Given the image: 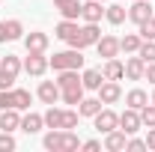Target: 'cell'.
Here are the masks:
<instances>
[{
    "mask_svg": "<svg viewBox=\"0 0 155 152\" xmlns=\"http://www.w3.org/2000/svg\"><path fill=\"white\" fill-rule=\"evenodd\" d=\"M146 149L155 152V128H149V134H146Z\"/></svg>",
    "mask_w": 155,
    "mask_h": 152,
    "instance_id": "cell-41",
    "label": "cell"
},
{
    "mask_svg": "<svg viewBox=\"0 0 155 152\" xmlns=\"http://www.w3.org/2000/svg\"><path fill=\"white\" fill-rule=\"evenodd\" d=\"M101 75H104V81H119V78L125 75V63H119L116 57L104 60V66H101Z\"/></svg>",
    "mask_w": 155,
    "mask_h": 152,
    "instance_id": "cell-14",
    "label": "cell"
},
{
    "mask_svg": "<svg viewBox=\"0 0 155 152\" xmlns=\"http://www.w3.org/2000/svg\"><path fill=\"white\" fill-rule=\"evenodd\" d=\"M93 122H96V131L107 134V131H114V128H119V114H114L110 107H101V111L93 116Z\"/></svg>",
    "mask_w": 155,
    "mask_h": 152,
    "instance_id": "cell-5",
    "label": "cell"
},
{
    "mask_svg": "<svg viewBox=\"0 0 155 152\" xmlns=\"http://www.w3.org/2000/svg\"><path fill=\"white\" fill-rule=\"evenodd\" d=\"M98 39H101V30H98V24H84V27H78V33L69 39V48H87V45H96Z\"/></svg>",
    "mask_w": 155,
    "mask_h": 152,
    "instance_id": "cell-3",
    "label": "cell"
},
{
    "mask_svg": "<svg viewBox=\"0 0 155 152\" xmlns=\"http://www.w3.org/2000/svg\"><path fill=\"white\" fill-rule=\"evenodd\" d=\"M81 84H84V90H98V87L104 84V75H101V69H87V72L81 75Z\"/></svg>",
    "mask_w": 155,
    "mask_h": 152,
    "instance_id": "cell-19",
    "label": "cell"
},
{
    "mask_svg": "<svg viewBox=\"0 0 155 152\" xmlns=\"http://www.w3.org/2000/svg\"><path fill=\"white\" fill-rule=\"evenodd\" d=\"M48 66H51L54 72L81 69V66H84V54H81V48H66V51H60V54H54V57L48 60Z\"/></svg>",
    "mask_w": 155,
    "mask_h": 152,
    "instance_id": "cell-2",
    "label": "cell"
},
{
    "mask_svg": "<svg viewBox=\"0 0 155 152\" xmlns=\"http://www.w3.org/2000/svg\"><path fill=\"white\" fill-rule=\"evenodd\" d=\"M24 36V24H21L18 18H12V21H6V42H15V39Z\"/></svg>",
    "mask_w": 155,
    "mask_h": 152,
    "instance_id": "cell-27",
    "label": "cell"
},
{
    "mask_svg": "<svg viewBox=\"0 0 155 152\" xmlns=\"http://www.w3.org/2000/svg\"><path fill=\"white\" fill-rule=\"evenodd\" d=\"M125 140H128V134L122 131V128H114V131L104 134V149L107 152H119V149H125Z\"/></svg>",
    "mask_w": 155,
    "mask_h": 152,
    "instance_id": "cell-13",
    "label": "cell"
},
{
    "mask_svg": "<svg viewBox=\"0 0 155 152\" xmlns=\"http://www.w3.org/2000/svg\"><path fill=\"white\" fill-rule=\"evenodd\" d=\"M104 18H107V24H122V21L128 18V9H125V6H122V3H114V6H107V9H104Z\"/></svg>",
    "mask_w": 155,
    "mask_h": 152,
    "instance_id": "cell-22",
    "label": "cell"
},
{
    "mask_svg": "<svg viewBox=\"0 0 155 152\" xmlns=\"http://www.w3.org/2000/svg\"><path fill=\"white\" fill-rule=\"evenodd\" d=\"M60 98H63L66 104H81V98H84V87H72V90H60Z\"/></svg>",
    "mask_w": 155,
    "mask_h": 152,
    "instance_id": "cell-28",
    "label": "cell"
},
{
    "mask_svg": "<svg viewBox=\"0 0 155 152\" xmlns=\"http://www.w3.org/2000/svg\"><path fill=\"white\" fill-rule=\"evenodd\" d=\"M6 107H15V95H12V90H0V111H6Z\"/></svg>",
    "mask_w": 155,
    "mask_h": 152,
    "instance_id": "cell-36",
    "label": "cell"
},
{
    "mask_svg": "<svg viewBox=\"0 0 155 152\" xmlns=\"http://www.w3.org/2000/svg\"><path fill=\"white\" fill-rule=\"evenodd\" d=\"M140 33H125V36L119 39V51H125V54H137V48H140Z\"/></svg>",
    "mask_w": 155,
    "mask_h": 152,
    "instance_id": "cell-24",
    "label": "cell"
},
{
    "mask_svg": "<svg viewBox=\"0 0 155 152\" xmlns=\"http://www.w3.org/2000/svg\"><path fill=\"white\" fill-rule=\"evenodd\" d=\"M125 104H128V107H134V111H140L143 104H149V95L143 93V90H131V93L125 95Z\"/></svg>",
    "mask_w": 155,
    "mask_h": 152,
    "instance_id": "cell-26",
    "label": "cell"
},
{
    "mask_svg": "<svg viewBox=\"0 0 155 152\" xmlns=\"http://www.w3.org/2000/svg\"><path fill=\"white\" fill-rule=\"evenodd\" d=\"M78 119H81L78 111H72V107H69V111H63V128H66V131H72V128L78 125Z\"/></svg>",
    "mask_w": 155,
    "mask_h": 152,
    "instance_id": "cell-33",
    "label": "cell"
},
{
    "mask_svg": "<svg viewBox=\"0 0 155 152\" xmlns=\"http://www.w3.org/2000/svg\"><path fill=\"white\" fill-rule=\"evenodd\" d=\"M0 128L3 131H15V128H21V116L15 107H6L3 114H0Z\"/></svg>",
    "mask_w": 155,
    "mask_h": 152,
    "instance_id": "cell-18",
    "label": "cell"
},
{
    "mask_svg": "<svg viewBox=\"0 0 155 152\" xmlns=\"http://www.w3.org/2000/svg\"><path fill=\"white\" fill-rule=\"evenodd\" d=\"M143 78H146V81L155 87V63H146V72H143Z\"/></svg>",
    "mask_w": 155,
    "mask_h": 152,
    "instance_id": "cell-40",
    "label": "cell"
},
{
    "mask_svg": "<svg viewBox=\"0 0 155 152\" xmlns=\"http://www.w3.org/2000/svg\"><path fill=\"white\" fill-rule=\"evenodd\" d=\"M128 18L134 21L137 27H140L143 21H149V18H152V6H149V0H137L134 6L128 9Z\"/></svg>",
    "mask_w": 155,
    "mask_h": 152,
    "instance_id": "cell-12",
    "label": "cell"
},
{
    "mask_svg": "<svg viewBox=\"0 0 155 152\" xmlns=\"http://www.w3.org/2000/svg\"><path fill=\"white\" fill-rule=\"evenodd\" d=\"M81 149H87V152H98V149H101V140H87V143H81Z\"/></svg>",
    "mask_w": 155,
    "mask_h": 152,
    "instance_id": "cell-39",
    "label": "cell"
},
{
    "mask_svg": "<svg viewBox=\"0 0 155 152\" xmlns=\"http://www.w3.org/2000/svg\"><path fill=\"white\" fill-rule=\"evenodd\" d=\"M125 149L140 152V149H146V140H137V137H131V140H125Z\"/></svg>",
    "mask_w": 155,
    "mask_h": 152,
    "instance_id": "cell-37",
    "label": "cell"
},
{
    "mask_svg": "<svg viewBox=\"0 0 155 152\" xmlns=\"http://www.w3.org/2000/svg\"><path fill=\"white\" fill-rule=\"evenodd\" d=\"M12 84H15V78L6 75V72H0V90H12Z\"/></svg>",
    "mask_w": 155,
    "mask_h": 152,
    "instance_id": "cell-38",
    "label": "cell"
},
{
    "mask_svg": "<svg viewBox=\"0 0 155 152\" xmlns=\"http://www.w3.org/2000/svg\"><path fill=\"white\" fill-rule=\"evenodd\" d=\"M81 18L90 21V24H98V21L104 18V6H101V0H87V3H81Z\"/></svg>",
    "mask_w": 155,
    "mask_h": 152,
    "instance_id": "cell-7",
    "label": "cell"
},
{
    "mask_svg": "<svg viewBox=\"0 0 155 152\" xmlns=\"http://www.w3.org/2000/svg\"><path fill=\"white\" fill-rule=\"evenodd\" d=\"M45 149L48 152H75L81 149V140H78L75 131H66V128H51L45 134Z\"/></svg>",
    "mask_w": 155,
    "mask_h": 152,
    "instance_id": "cell-1",
    "label": "cell"
},
{
    "mask_svg": "<svg viewBox=\"0 0 155 152\" xmlns=\"http://www.w3.org/2000/svg\"><path fill=\"white\" fill-rule=\"evenodd\" d=\"M96 51H98V57H104V60H110L119 54V39L116 36H101L96 42Z\"/></svg>",
    "mask_w": 155,
    "mask_h": 152,
    "instance_id": "cell-11",
    "label": "cell"
},
{
    "mask_svg": "<svg viewBox=\"0 0 155 152\" xmlns=\"http://www.w3.org/2000/svg\"><path fill=\"white\" fill-rule=\"evenodd\" d=\"M42 116H45V125H48V128H63V111H60V107L48 104V111Z\"/></svg>",
    "mask_w": 155,
    "mask_h": 152,
    "instance_id": "cell-25",
    "label": "cell"
},
{
    "mask_svg": "<svg viewBox=\"0 0 155 152\" xmlns=\"http://www.w3.org/2000/svg\"><path fill=\"white\" fill-rule=\"evenodd\" d=\"M140 122H143L146 128H155V104H152V101L140 107Z\"/></svg>",
    "mask_w": 155,
    "mask_h": 152,
    "instance_id": "cell-31",
    "label": "cell"
},
{
    "mask_svg": "<svg viewBox=\"0 0 155 152\" xmlns=\"http://www.w3.org/2000/svg\"><path fill=\"white\" fill-rule=\"evenodd\" d=\"M72 0H54V9H63V6H69Z\"/></svg>",
    "mask_w": 155,
    "mask_h": 152,
    "instance_id": "cell-43",
    "label": "cell"
},
{
    "mask_svg": "<svg viewBox=\"0 0 155 152\" xmlns=\"http://www.w3.org/2000/svg\"><path fill=\"white\" fill-rule=\"evenodd\" d=\"M42 128H45V116H42V114H27V116H21V131L39 134Z\"/></svg>",
    "mask_w": 155,
    "mask_h": 152,
    "instance_id": "cell-16",
    "label": "cell"
},
{
    "mask_svg": "<svg viewBox=\"0 0 155 152\" xmlns=\"http://www.w3.org/2000/svg\"><path fill=\"white\" fill-rule=\"evenodd\" d=\"M57 87H60V90L84 87V84H81V75H78V69H63V72H57Z\"/></svg>",
    "mask_w": 155,
    "mask_h": 152,
    "instance_id": "cell-15",
    "label": "cell"
},
{
    "mask_svg": "<svg viewBox=\"0 0 155 152\" xmlns=\"http://www.w3.org/2000/svg\"><path fill=\"white\" fill-rule=\"evenodd\" d=\"M119 128L128 134H137L140 128H143V122H140V111H134V107H125L122 114H119Z\"/></svg>",
    "mask_w": 155,
    "mask_h": 152,
    "instance_id": "cell-6",
    "label": "cell"
},
{
    "mask_svg": "<svg viewBox=\"0 0 155 152\" xmlns=\"http://www.w3.org/2000/svg\"><path fill=\"white\" fill-rule=\"evenodd\" d=\"M101 107H104V101H101L98 95H96V98H81V104H78V114H81V116H96Z\"/></svg>",
    "mask_w": 155,
    "mask_h": 152,
    "instance_id": "cell-20",
    "label": "cell"
},
{
    "mask_svg": "<svg viewBox=\"0 0 155 152\" xmlns=\"http://www.w3.org/2000/svg\"><path fill=\"white\" fill-rule=\"evenodd\" d=\"M12 95H15V111H27L30 101H33L30 90H12Z\"/></svg>",
    "mask_w": 155,
    "mask_h": 152,
    "instance_id": "cell-29",
    "label": "cell"
},
{
    "mask_svg": "<svg viewBox=\"0 0 155 152\" xmlns=\"http://www.w3.org/2000/svg\"><path fill=\"white\" fill-rule=\"evenodd\" d=\"M149 101H152V104H155V93H152V98H149Z\"/></svg>",
    "mask_w": 155,
    "mask_h": 152,
    "instance_id": "cell-44",
    "label": "cell"
},
{
    "mask_svg": "<svg viewBox=\"0 0 155 152\" xmlns=\"http://www.w3.org/2000/svg\"><path fill=\"white\" fill-rule=\"evenodd\" d=\"M24 72L30 78H42L48 72V57L39 54V51H27V60H24Z\"/></svg>",
    "mask_w": 155,
    "mask_h": 152,
    "instance_id": "cell-4",
    "label": "cell"
},
{
    "mask_svg": "<svg viewBox=\"0 0 155 152\" xmlns=\"http://www.w3.org/2000/svg\"><path fill=\"white\" fill-rule=\"evenodd\" d=\"M137 57L143 60V63H155V42H140Z\"/></svg>",
    "mask_w": 155,
    "mask_h": 152,
    "instance_id": "cell-30",
    "label": "cell"
},
{
    "mask_svg": "<svg viewBox=\"0 0 155 152\" xmlns=\"http://www.w3.org/2000/svg\"><path fill=\"white\" fill-rule=\"evenodd\" d=\"M101 3H104V0H101Z\"/></svg>",
    "mask_w": 155,
    "mask_h": 152,
    "instance_id": "cell-45",
    "label": "cell"
},
{
    "mask_svg": "<svg viewBox=\"0 0 155 152\" xmlns=\"http://www.w3.org/2000/svg\"><path fill=\"white\" fill-rule=\"evenodd\" d=\"M36 95H39V101H42V104H57V101H60V87H57V81H42V84H39V90H36Z\"/></svg>",
    "mask_w": 155,
    "mask_h": 152,
    "instance_id": "cell-8",
    "label": "cell"
},
{
    "mask_svg": "<svg viewBox=\"0 0 155 152\" xmlns=\"http://www.w3.org/2000/svg\"><path fill=\"white\" fill-rule=\"evenodd\" d=\"M15 149V137H12V131H3L0 134V152H12Z\"/></svg>",
    "mask_w": 155,
    "mask_h": 152,
    "instance_id": "cell-35",
    "label": "cell"
},
{
    "mask_svg": "<svg viewBox=\"0 0 155 152\" xmlns=\"http://www.w3.org/2000/svg\"><path fill=\"white\" fill-rule=\"evenodd\" d=\"M98 98H101L104 104H116V101L122 98V90H119V84H116V81H104V84L98 87Z\"/></svg>",
    "mask_w": 155,
    "mask_h": 152,
    "instance_id": "cell-10",
    "label": "cell"
},
{
    "mask_svg": "<svg viewBox=\"0 0 155 152\" xmlns=\"http://www.w3.org/2000/svg\"><path fill=\"white\" fill-rule=\"evenodd\" d=\"M24 48H27V51H39V54H45V51H48V33H42V30L27 33V36H24Z\"/></svg>",
    "mask_w": 155,
    "mask_h": 152,
    "instance_id": "cell-9",
    "label": "cell"
},
{
    "mask_svg": "<svg viewBox=\"0 0 155 152\" xmlns=\"http://www.w3.org/2000/svg\"><path fill=\"white\" fill-rule=\"evenodd\" d=\"M75 33H78V21H72V18H63V21L57 24V30H54V36L63 39V42H69Z\"/></svg>",
    "mask_w": 155,
    "mask_h": 152,
    "instance_id": "cell-23",
    "label": "cell"
},
{
    "mask_svg": "<svg viewBox=\"0 0 155 152\" xmlns=\"http://www.w3.org/2000/svg\"><path fill=\"white\" fill-rule=\"evenodd\" d=\"M143 72H146V63L140 57H128L125 60V78H128V81H143Z\"/></svg>",
    "mask_w": 155,
    "mask_h": 152,
    "instance_id": "cell-17",
    "label": "cell"
},
{
    "mask_svg": "<svg viewBox=\"0 0 155 152\" xmlns=\"http://www.w3.org/2000/svg\"><path fill=\"white\" fill-rule=\"evenodd\" d=\"M140 39H143V42H155V18L140 24Z\"/></svg>",
    "mask_w": 155,
    "mask_h": 152,
    "instance_id": "cell-32",
    "label": "cell"
},
{
    "mask_svg": "<svg viewBox=\"0 0 155 152\" xmlns=\"http://www.w3.org/2000/svg\"><path fill=\"white\" fill-rule=\"evenodd\" d=\"M0 42H6V21H0Z\"/></svg>",
    "mask_w": 155,
    "mask_h": 152,
    "instance_id": "cell-42",
    "label": "cell"
},
{
    "mask_svg": "<svg viewBox=\"0 0 155 152\" xmlns=\"http://www.w3.org/2000/svg\"><path fill=\"white\" fill-rule=\"evenodd\" d=\"M24 69V63H21L15 54H6V57H0V72H6V75L18 78V72Z\"/></svg>",
    "mask_w": 155,
    "mask_h": 152,
    "instance_id": "cell-21",
    "label": "cell"
},
{
    "mask_svg": "<svg viewBox=\"0 0 155 152\" xmlns=\"http://www.w3.org/2000/svg\"><path fill=\"white\" fill-rule=\"evenodd\" d=\"M60 15H63V18H81V3H78V0H72V3H69V6H63V9H60Z\"/></svg>",
    "mask_w": 155,
    "mask_h": 152,
    "instance_id": "cell-34",
    "label": "cell"
}]
</instances>
